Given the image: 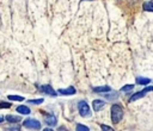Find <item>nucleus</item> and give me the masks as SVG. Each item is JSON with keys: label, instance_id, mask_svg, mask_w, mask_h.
<instances>
[{"label": "nucleus", "instance_id": "f257e3e1", "mask_svg": "<svg viewBox=\"0 0 153 131\" xmlns=\"http://www.w3.org/2000/svg\"><path fill=\"white\" fill-rule=\"evenodd\" d=\"M123 118V108L118 104H114L111 106V120L114 124H117Z\"/></svg>", "mask_w": 153, "mask_h": 131}, {"label": "nucleus", "instance_id": "ddd939ff", "mask_svg": "<svg viewBox=\"0 0 153 131\" xmlns=\"http://www.w3.org/2000/svg\"><path fill=\"white\" fill-rule=\"evenodd\" d=\"M142 7H143L145 11L153 12V1H145L143 5H142Z\"/></svg>", "mask_w": 153, "mask_h": 131}, {"label": "nucleus", "instance_id": "7ed1b4c3", "mask_svg": "<svg viewBox=\"0 0 153 131\" xmlns=\"http://www.w3.org/2000/svg\"><path fill=\"white\" fill-rule=\"evenodd\" d=\"M24 127L26 129H32V130H39L41 129V123L33 118H27L23 121Z\"/></svg>", "mask_w": 153, "mask_h": 131}, {"label": "nucleus", "instance_id": "6e6552de", "mask_svg": "<svg viewBox=\"0 0 153 131\" xmlns=\"http://www.w3.org/2000/svg\"><path fill=\"white\" fill-rule=\"evenodd\" d=\"M56 121H57V119L54 114H49L48 117H45V124L49 125V126H55Z\"/></svg>", "mask_w": 153, "mask_h": 131}, {"label": "nucleus", "instance_id": "0eeeda50", "mask_svg": "<svg viewBox=\"0 0 153 131\" xmlns=\"http://www.w3.org/2000/svg\"><path fill=\"white\" fill-rule=\"evenodd\" d=\"M59 93L62 95H73L75 93V88L72 86L68 88H61V89H59Z\"/></svg>", "mask_w": 153, "mask_h": 131}, {"label": "nucleus", "instance_id": "39448f33", "mask_svg": "<svg viewBox=\"0 0 153 131\" xmlns=\"http://www.w3.org/2000/svg\"><path fill=\"white\" fill-rule=\"evenodd\" d=\"M104 106H105V101H103V100H100V99H96V100H93V102H92V107H93V110H94L96 112L100 111Z\"/></svg>", "mask_w": 153, "mask_h": 131}, {"label": "nucleus", "instance_id": "4be33fe9", "mask_svg": "<svg viewBox=\"0 0 153 131\" xmlns=\"http://www.w3.org/2000/svg\"><path fill=\"white\" fill-rule=\"evenodd\" d=\"M43 131H54V130H51V129H48V127H45Z\"/></svg>", "mask_w": 153, "mask_h": 131}, {"label": "nucleus", "instance_id": "1a4fd4ad", "mask_svg": "<svg viewBox=\"0 0 153 131\" xmlns=\"http://www.w3.org/2000/svg\"><path fill=\"white\" fill-rule=\"evenodd\" d=\"M111 88L109 86H99V87H93V92L96 93H106V92H110Z\"/></svg>", "mask_w": 153, "mask_h": 131}, {"label": "nucleus", "instance_id": "423d86ee", "mask_svg": "<svg viewBox=\"0 0 153 131\" xmlns=\"http://www.w3.org/2000/svg\"><path fill=\"white\" fill-rule=\"evenodd\" d=\"M38 87V89L39 91H42L43 93H45V94H50V95H55L56 93H55V91L53 89V87L51 86H49V85H44V86H37Z\"/></svg>", "mask_w": 153, "mask_h": 131}, {"label": "nucleus", "instance_id": "20e7f679", "mask_svg": "<svg viewBox=\"0 0 153 131\" xmlns=\"http://www.w3.org/2000/svg\"><path fill=\"white\" fill-rule=\"evenodd\" d=\"M153 91V86H148V87H146V88H143L142 91H139V92H136V93H134L130 98H129V102H133V101H135V100H137V99H141V98H143L145 95H146V93H148V92H152Z\"/></svg>", "mask_w": 153, "mask_h": 131}, {"label": "nucleus", "instance_id": "412c9836", "mask_svg": "<svg viewBox=\"0 0 153 131\" xmlns=\"http://www.w3.org/2000/svg\"><path fill=\"white\" fill-rule=\"evenodd\" d=\"M4 119H5V118H4L2 116H0V123H2V121H4Z\"/></svg>", "mask_w": 153, "mask_h": 131}, {"label": "nucleus", "instance_id": "2eb2a0df", "mask_svg": "<svg viewBox=\"0 0 153 131\" xmlns=\"http://www.w3.org/2000/svg\"><path fill=\"white\" fill-rule=\"evenodd\" d=\"M7 98H8V100H12V101H23L24 100V98L20 95H8Z\"/></svg>", "mask_w": 153, "mask_h": 131}, {"label": "nucleus", "instance_id": "a211bd4d", "mask_svg": "<svg viewBox=\"0 0 153 131\" xmlns=\"http://www.w3.org/2000/svg\"><path fill=\"white\" fill-rule=\"evenodd\" d=\"M43 101H44L43 98H39V99H31V100H29V102L35 104V105H39V104H42Z\"/></svg>", "mask_w": 153, "mask_h": 131}, {"label": "nucleus", "instance_id": "aec40b11", "mask_svg": "<svg viewBox=\"0 0 153 131\" xmlns=\"http://www.w3.org/2000/svg\"><path fill=\"white\" fill-rule=\"evenodd\" d=\"M100 129H102V131H115L112 127H110V126H108V125H104V124L100 125Z\"/></svg>", "mask_w": 153, "mask_h": 131}, {"label": "nucleus", "instance_id": "f03ea898", "mask_svg": "<svg viewBox=\"0 0 153 131\" xmlns=\"http://www.w3.org/2000/svg\"><path fill=\"white\" fill-rule=\"evenodd\" d=\"M78 110H79V113L81 117H90L91 116L90 106L85 100H80L78 102Z\"/></svg>", "mask_w": 153, "mask_h": 131}, {"label": "nucleus", "instance_id": "6ab92c4d", "mask_svg": "<svg viewBox=\"0 0 153 131\" xmlns=\"http://www.w3.org/2000/svg\"><path fill=\"white\" fill-rule=\"evenodd\" d=\"M12 106L11 102H6V101H0V108H10Z\"/></svg>", "mask_w": 153, "mask_h": 131}, {"label": "nucleus", "instance_id": "dca6fc26", "mask_svg": "<svg viewBox=\"0 0 153 131\" xmlns=\"http://www.w3.org/2000/svg\"><path fill=\"white\" fill-rule=\"evenodd\" d=\"M76 131H90V129L86 126V125H82V124H76Z\"/></svg>", "mask_w": 153, "mask_h": 131}, {"label": "nucleus", "instance_id": "4468645a", "mask_svg": "<svg viewBox=\"0 0 153 131\" xmlns=\"http://www.w3.org/2000/svg\"><path fill=\"white\" fill-rule=\"evenodd\" d=\"M133 88H134V85H126V86H123V87L121 88V92H123V93H129Z\"/></svg>", "mask_w": 153, "mask_h": 131}, {"label": "nucleus", "instance_id": "9b49d317", "mask_svg": "<svg viewBox=\"0 0 153 131\" xmlns=\"http://www.w3.org/2000/svg\"><path fill=\"white\" fill-rule=\"evenodd\" d=\"M5 119L8 121V123H17V121H20V117L19 116H13V114H7L5 117Z\"/></svg>", "mask_w": 153, "mask_h": 131}, {"label": "nucleus", "instance_id": "9d476101", "mask_svg": "<svg viewBox=\"0 0 153 131\" xmlns=\"http://www.w3.org/2000/svg\"><path fill=\"white\" fill-rule=\"evenodd\" d=\"M17 112H19L20 114H29L31 111H30V108H29L27 106H25V105H19V106L17 107Z\"/></svg>", "mask_w": 153, "mask_h": 131}, {"label": "nucleus", "instance_id": "f3484780", "mask_svg": "<svg viewBox=\"0 0 153 131\" xmlns=\"http://www.w3.org/2000/svg\"><path fill=\"white\" fill-rule=\"evenodd\" d=\"M104 96H105L106 99L114 100V99H116V98L118 96V94H117V93H112V94H108V93H104Z\"/></svg>", "mask_w": 153, "mask_h": 131}, {"label": "nucleus", "instance_id": "f8f14e48", "mask_svg": "<svg viewBox=\"0 0 153 131\" xmlns=\"http://www.w3.org/2000/svg\"><path fill=\"white\" fill-rule=\"evenodd\" d=\"M151 79H148V77H141V76H139V77H136V83H139V85H143V86H146V85H148V83H151Z\"/></svg>", "mask_w": 153, "mask_h": 131}]
</instances>
